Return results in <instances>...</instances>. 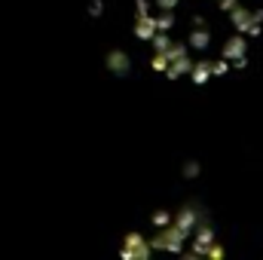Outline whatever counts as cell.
Returning a JSON list of instances; mask_svg holds the SVG:
<instances>
[{"instance_id": "cell-1", "label": "cell", "mask_w": 263, "mask_h": 260, "mask_svg": "<svg viewBox=\"0 0 263 260\" xmlns=\"http://www.w3.org/2000/svg\"><path fill=\"white\" fill-rule=\"evenodd\" d=\"M263 37V0H135L138 62L165 83L214 86L245 70Z\"/></svg>"}]
</instances>
